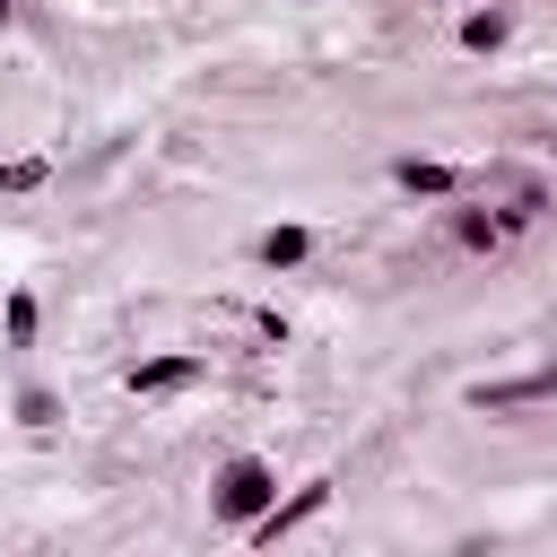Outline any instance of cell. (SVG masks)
Segmentation results:
<instances>
[{"label": "cell", "instance_id": "1", "mask_svg": "<svg viewBox=\"0 0 557 557\" xmlns=\"http://www.w3.org/2000/svg\"><path fill=\"white\" fill-rule=\"evenodd\" d=\"M270 496H278V470H270V461L235 453V461L218 470V513H226V522H252V513H270Z\"/></svg>", "mask_w": 557, "mask_h": 557}, {"label": "cell", "instance_id": "2", "mask_svg": "<svg viewBox=\"0 0 557 557\" xmlns=\"http://www.w3.org/2000/svg\"><path fill=\"white\" fill-rule=\"evenodd\" d=\"M322 505H331V479H313V487H296V496H287V505H278V496H270V513H252V548H278V540H287V531H296V522H313V513H322Z\"/></svg>", "mask_w": 557, "mask_h": 557}, {"label": "cell", "instance_id": "3", "mask_svg": "<svg viewBox=\"0 0 557 557\" xmlns=\"http://www.w3.org/2000/svg\"><path fill=\"white\" fill-rule=\"evenodd\" d=\"M557 392V366L522 374V383H470V409H522V400H548Z\"/></svg>", "mask_w": 557, "mask_h": 557}, {"label": "cell", "instance_id": "4", "mask_svg": "<svg viewBox=\"0 0 557 557\" xmlns=\"http://www.w3.org/2000/svg\"><path fill=\"white\" fill-rule=\"evenodd\" d=\"M191 374H200V357H148V366H131V392L157 400V392H183Z\"/></svg>", "mask_w": 557, "mask_h": 557}, {"label": "cell", "instance_id": "5", "mask_svg": "<svg viewBox=\"0 0 557 557\" xmlns=\"http://www.w3.org/2000/svg\"><path fill=\"white\" fill-rule=\"evenodd\" d=\"M392 183H400V191H418V200H444L461 174H453V165H435V157H400V165H392Z\"/></svg>", "mask_w": 557, "mask_h": 557}, {"label": "cell", "instance_id": "6", "mask_svg": "<svg viewBox=\"0 0 557 557\" xmlns=\"http://www.w3.org/2000/svg\"><path fill=\"white\" fill-rule=\"evenodd\" d=\"M305 244H313L305 226H270V235H261V270H296V261H305Z\"/></svg>", "mask_w": 557, "mask_h": 557}, {"label": "cell", "instance_id": "7", "mask_svg": "<svg viewBox=\"0 0 557 557\" xmlns=\"http://www.w3.org/2000/svg\"><path fill=\"white\" fill-rule=\"evenodd\" d=\"M505 26H513L505 9H479V17L461 26V44H470V52H496V44H505Z\"/></svg>", "mask_w": 557, "mask_h": 557}, {"label": "cell", "instance_id": "8", "mask_svg": "<svg viewBox=\"0 0 557 557\" xmlns=\"http://www.w3.org/2000/svg\"><path fill=\"white\" fill-rule=\"evenodd\" d=\"M44 174H52L44 157H9V165H0V191H44Z\"/></svg>", "mask_w": 557, "mask_h": 557}, {"label": "cell", "instance_id": "9", "mask_svg": "<svg viewBox=\"0 0 557 557\" xmlns=\"http://www.w3.org/2000/svg\"><path fill=\"white\" fill-rule=\"evenodd\" d=\"M35 339V296H9V348Z\"/></svg>", "mask_w": 557, "mask_h": 557}, {"label": "cell", "instance_id": "10", "mask_svg": "<svg viewBox=\"0 0 557 557\" xmlns=\"http://www.w3.org/2000/svg\"><path fill=\"white\" fill-rule=\"evenodd\" d=\"M0 17H9V0H0Z\"/></svg>", "mask_w": 557, "mask_h": 557}]
</instances>
